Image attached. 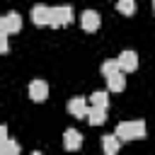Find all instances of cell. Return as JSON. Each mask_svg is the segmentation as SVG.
Returning a JSON list of instances; mask_svg holds the SVG:
<instances>
[{"label": "cell", "mask_w": 155, "mask_h": 155, "mask_svg": "<svg viewBox=\"0 0 155 155\" xmlns=\"http://www.w3.org/2000/svg\"><path fill=\"white\" fill-rule=\"evenodd\" d=\"M121 140H140L145 138V121H121L114 131Z\"/></svg>", "instance_id": "1"}, {"label": "cell", "mask_w": 155, "mask_h": 155, "mask_svg": "<svg viewBox=\"0 0 155 155\" xmlns=\"http://www.w3.org/2000/svg\"><path fill=\"white\" fill-rule=\"evenodd\" d=\"M73 7L70 5H61V7H53V12H51V27L53 29H58V27H68V24H73Z\"/></svg>", "instance_id": "2"}, {"label": "cell", "mask_w": 155, "mask_h": 155, "mask_svg": "<svg viewBox=\"0 0 155 155\" xmlns=\"http://www.w3.org/2000/svg\"><path fill=\"white\" fill-rule=\"evenodd\" d=\"M51 12H53V7H48V5H34L31 7V22L36 27H51Z\"/></svg>", "instance_id": "3"}, {"label": "cell", "mask_w": 155, "mask_h": 155, "mask_svg": "<svg viewBox=\"0 0 155 155\" xmlns=\"http://www.w3.org/2000/svg\"><path fill=\"white\" fill-rule=\"evenodd\" d=\"M19 29H22V17H19V12H7L5 17H0V31L15 34V31H19Z\"/></svg>", "instance_id": "4"}, {"label": "cell", "mask_w": 155, "mask_h": 155, "mask_svg": "<svg viewBox=\"0 0 155 155\" xmlns=\"http://www.w3.org/2000/svg\"><path fill=\"white\" fill-rule=\"evenodd\" d=\"M87 111H90V104L85 97H70L68 102V114L75 116V119H87Z\"/></svg>", "instance_id": "5"}, {"label": "cell", "mask_w": 155, "mask_h": 155, "mask_svg": "<svg viewBox=\"0 0 155 155\" xmlns=\"http://www.w3.org/2000/svg\"><path fill=\"white\" fill-rule=\"evenodd\" d=\"M99 24H102L99 12H94V10H85V12L80 15V27H82L85 31H97Z\"/></svg>", "instance_id": "6"}, {"label": "cell", "mask_w": 155, "mask_h": 155, "mask_svg": "<svg viewBox=\"0 0 155 155\" xmlns=\"http://www.w3.org/2000/svg\"><path fill=\"white\" fill-rule=\"evenodd\" d=\"M48 97V85L44 80H31L29 82V99L31 102H46Z\"/></svg>", "instance_id": "7"}, {"label": "cell", "mask_w": 155, "mask_h": 155, "mask_svg": "<svg viewBox=\"0 0 155 155\" xmlns=\"http://www.w3.org/2000/svg\"><path fill=\"white\" fill-rule=\"evenodd\" d=\"M116 61H119V65H121L124 73H133V70L138 68V56H136V51H121Z\"/></svg>", "instance_id": "8"}, {"label": "cell", "mask_w": 155, "mask_h": 155, "mask_svg": "<svg viewBox=\"0 0 155 155\" xmlns=\"http://www.w3.org/2000/svg\"><path fill=\"white\" fill-rule=\"evenodd\" d=\"M80 145H82V133L75 128H68L63 133V148L65 150H80Z\"/></svg>", "instance_id": "9"}, {"label": "cell", "mask_w": 155, "mask_h": 155, "mask_svg": "<svg viewBox=\"0 0 155 155\" xmlns=\"http://www.w3.org/2000/svg\"><path fill=\"white\" fill-rule=\"evenodd\" d=\"M102 148H104L107 155H116L119 148H121V138L116 133H107V136H102Z\"/></svg>", "instance_id": "10"}, {"label": "cell", "mask_w": 155, "mask_h": 155, "mask_svg": "<svg viewBox=\"0 0 155 155\" xmlns=\"http://www.w3.org/2000/svg\"><path fill=\"white\" fill-rule=\"evenodd\" d=\"M104 121H107V109H104V107H92V104H90L87 124H90V126H102Z\"/></svg>", "instance_id": "11"}, {"label": "cell", "mask_w": 155, "mask_h": 155, "mask_svg": "<svg viewBox=\"0 0 155 155\" xmlns=\"http://www.w3.org/2000/svg\"><path fill=\"white\" fill-rule=\"evenodd\" d=\"M107 87H109V92H121V90L126 87L124 70H116V73H111V75L107 78Z\"/></svg>", "instance_id": "12"}, {"label": "cell", "mask_w": 155, "mask_h": 155, "mask_svg": "<svg viewBox=\"0 0 155 155\" xmlns=\"http://www.w3.org/2000/svg\"><path fill=\"white\" fill-rule=\"evenodd\" d=\"M90 104L92 107H109V97H107V92H92L90 94Z\"/></svg>", "instance_id": "13"}, {"label": "cell", "mask_w": 155, "mask_h": 155, "mask_svg": "<svg viewBox=\"0 0 155 155\" xmlns=\"http://www.w3.org/2000/svg\"><path fill=\"white\" fill-rule=\"evenodd\" d=\"M116 10L128 17V15L136 12V0H116Z\"/></svg>", "instance_id": "14"}, {"label": "cell", "mask_w": 155, "mask_h": 155, "mask_svg": "<svg viewBox=\"0 0 155 155\" xmlns=\"http://www.w3.org/2000/svg\"><path fill=\"white\" fill-rule=\"evenodd\" d=\"M0 153H2V155H17V153H19V145H17L15 140H10V138H7V140H0Z\"/></svg>", "instance_id": "15"}, {"label": "cell", "mask_w": 155, "mask_h": 155, "mask_svg": "<svg viewBox=\"0 0 155 155\" xmlns=\"http://www.w3.org/2000/svg\"><path fill=\"white\" fill-rule=\"evenodd\" d=\"M116 70H121V65H119V61L116 58H111V61H104L102 63V75L104 78H109L111 73H116Z\"/></svg>", "instance_id": "16"}, {"label": "cell", "mask_w": 155, "mask_h": 155, "mask_svg": "<svg viewBox=\"0 0 155 155\" xmlns=\"http://www.w3.org/2000/svg\"><path fill=\"white\" fill-rule=\"evenodd\" d=\"M0 51L7 53V34L5 31H0Z\"/></svg>", "instance_id": "17"}, {"label": "cell", "mask_w": 155, "mask_h": 155, "mask_svg": "<svg viewBox=\"0 0 155 155\" xmlns=\"http://www.w3.org/2000/svg\"><path fill=\"white\" fill-rule=\"evenodd\" d=\"M7 138H10V136H7V126L2 124V126H0V140H7Z\"/></svg>", "instance_id": "18"}, {"label": "cell", "mask_w": 155, "mask_h": 155, "mask_svg": "<svg viewBox=\"0 0 155 155\" xmlns=\"http://www.w3.org/2000/svg\"><path fill=\"white\" fill-rule=\"evenodd\" d=\"M153 12H155V0H153Z\"/></svg>", "instance_id": "19"}]
</instances>
